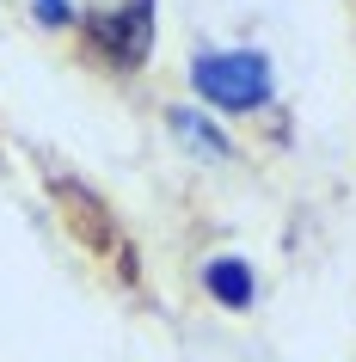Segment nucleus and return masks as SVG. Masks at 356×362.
Instances as JSON below:
<instances>
[{"mask_svg": "<svg viewBox=\"0 0 356 362\" xmlns=\"http://www.w3.org/2000/svg\"><path fill=\"white\" fill-rule=\"evenodd\" d=\"M197 93L222 111H252L270 98V68H264V56H203L197 62Z\"/></svg>", "mask_w": 356, "mask_h": 362, "instance_id": "f257e3e1", "label": "nucleus"}, {"mask_svg": "<svg viewBox=\"0 0 356 362\" xmlns=\"http://www.w3.org/2000/svg\"><path fill=\"white\" fill-rule=\"evenodd\" d=\"M148 6H154V0H130V13L93 19V37L105 43L117 62H142V56H148Z\"/></svg>", "mask_w": 356, "mask_h": 362, "instance_id": "f03ea898", "label": "nucleus"}, {"mask_svg": "<svg viewBox=\"0 0 356 362\" xmlns=\"http://www.w3.org/2000/svg\"><path fill=\"white\" fill-rule=\"evenodd\" d=\"M209 295H215L222 307H246L252 301V276H246L240 258H215V264H209Z\"/></svg>", "mask_w": 356, "mask_h": 362, "instance_id": "7ed1b4c3", "label": "nucleus"}, {"mask_svg": "<svg viewBox=\"0 0 356 362\" xmlns=\"http://www.w3.org/2000/svg\"><path fill=\"white\" fill-rule=\"evenodd\" d=\"M43 19H50V25H62V19H68V0H43Z\"/></svg>", "mask_w": 356, "mask_h": 362, "instance_id": "20e7f679", "label": "nucleus"}]
</instances>
